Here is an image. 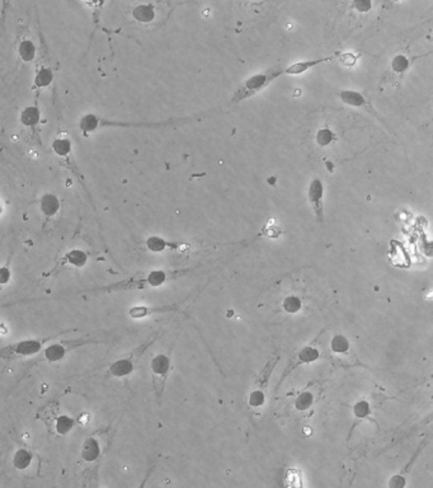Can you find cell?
Segmentation results:
<instances>
[{
	"mask_svg": "<svg viewBox=\"0 0 433 488\" xmlns=\"http://www.w3.org/2000/svg\"><path fill=\"white\" fill-rule=\"evenodd\" d=\"M75 425H77L75 418L70 417L68 415H59L58 417L55 418L53 427H55L56 434H58L59 436H65L75 427Z\"/></svg>",
	"mask_w": 433,
	"mask_h": 488,
	"instance_id": "26",
	"label": "cell"
},
{
	"mask_svg": "<svg viewBox=\"0 0 433 488\" xmlns=\"http://www.w3.org/2000/svg\"><path fill=\"white\" fill-rule=\"evenodd\" d=\"M13 253H10L9 258L7 259L4 265L0 266V291L4 290L8 286V284L12 280V269H10V262H12Z\"/></svg>",
	"mask_w": 433,
	"mask_h": 488,
	"instance_id": "31",
	"label": "cell"
},
{
	"mask_svg": "<svg viewBox=\"0 0 433 488\" xmlns=\"http://www.w3.org/2000/svg\"><path fill=\"white\" fill-rule=\"evenodd\" d=\"M41 120L42 114L40 108V102L34 99V102L29 106H26L20 115V123L26 134L27 139L31 141L32 145L44 147V141L41 136Z\"/></svg>",
	"mask_w": 433,
	"mask_h": 488,
	"instance_id": "10",
	"label": "cell"
},
{
	"mask_svg": "<svg viewBox=\"0 0 433 488\" xmlns=\"http://www.w3.org/2000/svg\"><path fill=\"white\" fill-rule=\"evenodd\" d=\"M314 401H315V394L310 389V385H308V387L295 398L294 407L297 412H306L313 407Z\"/></svg>",
	"mask_w": 433,
	"mask_h": 488,
	"instance_id": "25",
	"label": "cell"
},
{
	"mask_svg": "<svg viewBox=\"0 0 433 488\" xmlns=\"http://www.w3.org/2000/svg\"><path fill=\"white\" fill-rule=\"evenodd\" d=\"M37 27H39L40 46L37 47L36 69H34L33 85H32V89L34 90L36 99L39 101L40 95H41L42 90L47 89V88H50L51 85H52L53 80H55V70H53L50 53H48V47L45 41L44 32H42L41 26H40L39 15H37Z\"/></svg>",
	"mask_w": 433,
	"mask_h": 488,
	"instance_id": "5",
	"label": "cell"
},
{
	"mask_svg": "<svg viewBox=\"0 0 433 488\" xmlns=\"http://www.w3.org/2000/svg\"><path fill=\"white\" fill-rule=\"evenodd\" d=\"M153 471H154V465H152V466H150V468H149V471H147L146 476H145L144 481H142V483H141V486H140V488H145V484H146V482H147V479H149V477L152 476Z\"/></svg>",
	"mask_w": 433,
	"mask_h": 488,
	"instance_id": "34",
	"label": "cell"
},
{
	"mask_svg": "<svg viewBox=\"0 0 433 488\" xmlns=\"http://www.w3.org/2000/svg\"><path fill=\"white\" fill-rule=\"evenodd\" d=\"M334 140H335L334 133H333L332 130H329L328 127L322 128V130H319L318 134H316V143H318L320 146L329 145V144Z\"/></svg>",
	"mask_w": 433,
	"mask_h": 488,
	"instance_id": "32",
	"label": "cell"
},
{
	"mask_svg": "<svg viewBox=\"0 0 433 488\" xmlns=\"http://www.w3.org/2000/svg\"><path fill=\"white\" fill-rule=\"evenodd\" d=\"M338 96H340L341 101H342L344 104H347V106L354 107V108H362L365 109V111H367L368 114L379 117L376 111L373 109L372 104L370 103L368 99H366L362 93L356 92V90H342Z\"/></svg>",
	"mask_w": 433,
	"mask_h": 488,
	"instance_id": "20",
	"label": "cell"
},
{
	"mask_svg": "<svg viewBox=\"0 0 433 488\" xmlns=\"http://www.w3.org/2000/svg\"><path fill=\"white\" fill-rule=\"evenodd\" d=\"M51 150H52V153L55 154V157L60 160L61 164H63L64 167H65L66 170L71 173V176L77 179L78 183H79L80 187L83 189V191L85 192V196H87L88 201L90 202L91 208L94 209V211H97L93 198H91L89 190H88L87 181H85V178H84V174H83L82 170H80L79 165H78L77 159H75L72 141L70 140L68 134H66V131L64 130L61 123H59V127H58V131H56L55 138H53V140L51 141Z\"/></svg>",
	"mask_w": 433,
	"mask_h": 488,
	"instance_id": "2",
	"label": "cell"
},
{
	"mask_svg": "<svg viewBox=\"0 0 433 488\" xmlns=\"http://www.w3.org/2000/svg\"><path fill=\"white\" fill-rule=\"evenodd\" d=\"M154 4H137L131 10V15H133L134 21L141 25H147L152 23L157 17V12H155Z\"/></svg>",
	"mask_w": 433,
	"mask_h": 488,
	"instance_id": "24",
	"label": "cell"
},
{
	"mask_svg": "<svg viewBox=\"0 0 433 488\" xmlns=\"http://www.w3.org/2000/svg\"><path fill=\"white\" fill-rule=\"evenodd\" d=\"M285 488H305L303 472L297 468H289L285 473Z\"/></svg>",
	"mask_w": 433,
	"mask_h": 488,
	"instance_id": "28",
	"label": "cell"
},
{
	"mask_svg": "<svg viewBox=\"0 0 433 488\" xmlns=\"http://www.w3.org/2000/svg\"><path fill=\"white\" fill-rule=\"evenodd\" d=\"M108 339H101L98 336H84L74 340H64V341L47 345L40 352V356L28 364L29 367H33L39 364H56L63 361L68 353L88 345H101L108 342Z\"/></svg>",
	"mask_w": 433,
	"mask_h": 488,
	"instance_id": "4",
	"label": "cell"
},
{
	"mask_svg": "<svg viewBox=\"0 0 433 488\" xmlns=\"http://www.w3.org/2000/svg\"><path fill=\"white\" fill-rule=\"evenodd\" d=\"M352 5H353L354 9L359 10V12H368V10L371 9V7H372V4H371L370 2H354Z\"/></svg>",
	"mask_w": 433,
	"mask_h": 488,
	"instance_id": "33",
	"label": "cell"
},
{
	"mask_svg": "<svg viewBox=\"0 0 433 488\" xmlns=\"http://www.w3.org/2000/svg\"><path fill=\"white\" fill-rule=\"evenodd\" d=\"M40 211H41L42 216H44V222H42V230L47 229L48 225L52 224L56 218L60 215L61 208H63V202L60 198L58 197L52 192H46L40 197L39 201Z\"/></svg>",
	"mask_w": 433,
	"mask_h": 488,
	"instance_id": "14",
	"label": "cell"
},
{
	"mask_svg": "<svg viewBox=\"0 0 433 488\" xmlns=\"http://www.w3.org/2000/svg\"><path fill=\"white\" fill-rule=\"evenodd\" d=\"M80 455H82V459L87 463H94L101 458L102 455V447H101V442L99 440L97 439L96 435L88 436L87 439L84 440L82 445V452H80Z\"/></svg>",
	"mask_w": 433,
	"mask_h": 488,
	"instance_id": "22",
	"label": "cell"
},
{
	"mask_svg": "<svg viewBox=\"0 0 433 488\" xmlns=\"http://www.w3.org/2000/svg\"><path fill=\"white\" fill-rule=\"evenodd\" d=\"M172 360L168 353H158L150 361V370H152V385L158 403H160L163 394L165 391L166 382L171 374Z\"/></svg>",
	"mask_w": 433,
	"mask_h": 488,
	"instance_id": "11",
	"label": "cell"
},
{
	"mask_svg": "<svg viewBox=\"0 0 433 488\" xmlns=\"http://www.w3.org/2000/svg\"><path fill=\"white\" fill-rule=\"evenodd\" d=\"M308 200L320 224L324 221V184L320 178H314L308 189Z\"/></svg>",
	"mask_w": 433,
	"mask_h": 488,
	"instance_id": "17",
	"label": "cell"
},
{
	"mask_svg": "<svg viewBox=\"0 0 433 488\" xmlns=\"http://www.w3.org/2000/svg\"><path fill=\"white\" fill-rule=\"evenodd\" d=\"M160 332H155L153 333L152 336H149V339L145 340L144 342L141 343L140 346H137L136 348H134L133 351H130L128 353H126L125 356L122 358L117 359V360L114 361V363L109 364L108 369H107L106 375L109 378H116V379H122V378H127L135 371L137 364H139V360L141 359V356L146 352L147 350L150 348V346L154 345L157 342V340L159 339Z\"/></svg>",
	"mask_w": 433,
	"mask_h": 488,
	"instance_id": "6",
	"label": "cell"
},
{
	"mask_svg": "<svg viewBox=\"0 0 433 488\" xmlns=\"http://www.w3.org/2000/svg\"><path fill=\"white\" fill-rule=\"evenodd\" d=\"M282 309L289 314H297L303 309V300L296 295H289L282 300Z\"/></svg>",
	"mask_w": 433,
	"mask_h": 488,
	"instance_id": "29",
	"label": "cell"
},
{
	"mask_svg": "<svg viewBox=\"0 0 433 488\" xmlns=\"http://www.w3.org/2000/svg\"><path fill=\"white\" fill-rule=\"evenodd\" d=\"M279 361V353L274 352L268 358L266 365L262 367L258 377L255 378L254 383L252 385L251 393L248 396V407L252 409L253 414L259 411L263 408L266 404V397H267V389L268 384H270L271 375H272L273 370L276 369V365Z\"/></svg>",
	"mask_w": 433,
	"mask_h": 488,
	"instance_id": "7",
	"label": "cell"
},
{
	"mask_svg": "<svg viewBox=\"0 0 433 488\" xmlns=\"http://www.w3.org/2000/svg\"><path fill=\"white\" fill-rule=\"evenodd\" d=\"M88 259H89V252L80 248L70 249L63 256L59 257L58 261L50 270L42 273V278H53L64 270L68 269H83L88 264Z\"/></svg>",
	"mask_w": 433,
	"mask_h": 488,
	"instance_id": "13",
	"label": "cell"
},
{
	"mask_svg": "<svg viewBox=\"0 0 433 488\" xmlns=\"http://www.w3.org/2000/svg\"><path fill=\"white\" fill-rule=\"evenodd\" d=\"M179 308L177 304L172 305H159V307H152V305H135L128 309V317L131 319H144L153 314H160V313H174L178 312Z\"/></svg>",
	"mask_w": 433,
	"mask_h": 488,
	"instance_id": "19",
	"label": "cell"
},
{
	"mask_svg": "<svg viewBox=\"0 0 433 488\" xmlns=\"http://www.w3.org/2000/svg\"><path fill=\"white\" fill-rule=\"evenodd\" d=\"M70 332H75V329H68V331L60 332L58 334H52V336L44 337V339H27L22 340V341H17L14 343L5 346V347L0 348V360H14V359L20 358H27V356H33L41 352L45 348V345L48 341L58 339L59 336L65 333H70Z\"/></svg>",
	"mask_w": 433,
	"mask_h": 488,
	"instance_id": "8",
	"label": "cell"
},
{
	"mask_svg": "<svg viewBox=\"0 0 433 488\" xmlns=\"http://www.w3.org/2000/svg\"><path fill=\"white\" fill-rule=\"evenodd\" d=\"M279 77H284V70L282 69H271V70L265 71V73L254 74L249 77L243 82V84L234 92L231 97V103H239L246 99L254 97L255 95L265 90L271 83L278 79Z\"/></svg>",
	"mask_w": 433,
	"mask_h": 488,
	"instance_id": "9",
	"label": "cell"
},
{
	"mask_svg": "<svg viewBox=\"0 0 433 488\" xmlns=\"http://www.w3.org/2000/svg\"><path fill=\"white\" fill-rule=\"evenodd\" d=\"M2 240H3V239H0V243H2Z\"/></svg>",
	"mask_w": 433,
	"mask_h": 488,
	"instance_id": "35",
	"label": "cell"
},
{
	"mask_svg": "<svg viewBox=\"0 0 433 488\" xmlns=\"http://www.w3.org/2000/svg\"><path fill=\"white\" fill-rule=\"evenodd\" d=\"M33 460V454L26 447H20L13 455V465L18 471H24L31 465Z\"/></svg>",
	"mask_w": 433,
	"mask_h": 488,
	"instance_id": "27",
	"label": "cell"
},
{
	"mask_svg": "<svg viewBox=\"0 0 433 488\" xmlns=\"http://www.w3.org/2000/svg\"><path fill=\"white\" fill-rule=\"evenodd\" d=\"M324 331H325V329H323V331L320 332L318 336H316L315 339L313 340V342H310L309 345L304 346L303 348H300V350H298L297 352L295 353L294 358H292L291 360L289 361V364H287L286 369H285L284 374H282V377H281V379H279L277 387H279L281 384H284L285 380H286L287 378H289L290 375H291L292 372L295 371V370H297L298 367H301L304 365H309V364H313V363H315V361L319 360V359H320V351H319L318 346H316V343H318L320 336L324 333Z\"/></svg>",
	"mask_w": 433,
	"mask_h": 488,
	"instance_id": "12",
	"label": "cell"
},
{
	"mask_svg": "<svg viewBox=\"0 0 433 488\" xmlns=\"http://www.w3.org/2000/svg\"><path fill=\"white\" fill-rule=\"evenodd\" d=\"M330 351H332L333 355L343 356V358H347L349 359V360L354 361L356 364H359L356 356L353 355L351 342H349V340L342 333H335L334 336H333L332 341H330Z\"/></svg>",
	"mask_w": 433,
	"mask_h": 488,
	"instance_id": "21",
	"label": "cell"
},
{
	"mask_svg": "<svg viewBox=\"0 0 433 488\" xmlns=\"http://www.w3.org/2000/svg\"><path fill=\"white\" fill-rule=\"evenodd\" d=\"M352 415H353V423H352L351 431H349L348 439L351 438L352 433H353L354 428L360 425L364 421L368 420L370 416L372 415V407H371V403L367 401V399H360L357 401L356 403L353 404V408H352Z\"/></svg>",
	"mask_w": 433,
	"mask_h": 488,
	"instance_id": "23",
	"label": "cell"
},
{
	"mask_svg": "<svg viewBox=\"0 0 433 488\" xmlns=\"http://www.w3.org/2000/svg\"><path fill=\"white\" fill-rule=\"evenodd\" d=\"M192 119H176L165 120L160 122H131V121H117V120H109L102 117L97 114H85L78 121V128L83 135L88 136L90 134L97 133L104 128H160L171 126L177 122L191 121Z\"/></svg>",
	"mask_w": 433,
	"mask_h": 488,
	"instance_id": "3",
	"label": "cell"
},
{
	"mask_svg": "<svg viewBox=\"0 0 433 488\" xmlns=\"http://www.w3.org/2000/svg\"><path fill=\"white\" fill-rule=\"evenodd\" d=\"M427 445H428V439L422 440L421 444L417 446L416 452H414L413 455L410 457V459L408 460V463L405 464V465L403 466V468L400 469V471L398 472L397 474H394L392 477H390V479L388 482V488H405V487H407V479H408V476L410 474L411 468H413L414 464L417 463V460H418V458L421 457L422 453L424 452V449L427 447Z\"/></svg>",
	"mask_w": 433,
	"mask_h": 488,
	"instance_id": "15",
	"label": "cell"
},
{
	"mask_svg": "<svg viewBox=\"0 0 433 488\" xmlns=\"http://www.w3.org/2000/svg\"><path fill=\"white\" fill-rule=\"evenodd\" d=\"M410 64H411V61L407 58V56L399 53V55H397L391 60V69L394 73L403 74L404 71H407L408 69H409Z\"/></svg>",
	"mask_w": 433,
	"mask_h": 488,
	"instance_id": "30",
	"label": "cell"
},
{
	"mask_svg": "<svg viewBox=\"0 0 433 488\" xmlns=\"http://www.w3.org/2000/svg\"><path fill=\"white\" fill-rule=\"evenodd\" d=\"M145 248L153 253H163L165 251H179L184 252L185 249L190 248L191 244L174 242V240H168L165 238L158 237V235H152L144 242Z\"/></svg>",
	"mask_w": 433,
	"mask_h": 488,
	"instance_id": "18",
	"label": "cell"
},
{
	"mask_svg": "<svg viewBox=\"0 0 433 488\" xmlns=\"http://www.w3.org/2000/svg\"><path fill=\"white\" fill-rule=\"evenodd\" d=\"M193 269L182 270H150L145 272L135 273L133 276L117 281V283L109 284V285L101 286L84 290V293H118V291H130V290H145L150 288H159L165 283L176 278L182 277L187 273L192 272Z\"/></svg>",
	"mask_w": 433,
	"mask_h": 488,
	"instance_id": "1",
	"label": "cell"
},
{
	"mask_svg": "<svg viewBox=\"0 0 433 488\" xmlns=\"http://www.w3.org/2000/svg\"><path fill=\"white\" fill-rule=\"evenodd\" d=\"M28 29L23 27L18 31L17 37V53L18 59L23 64H31L36 61L37 58V46L34 44L33 39L28 33Z\"/></svg>",
	"mask_w": 433,
	"mask_h": 488,
	"instance_id": "16",
	"label": "cell"
}]
</instances>
